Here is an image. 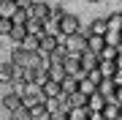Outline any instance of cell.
<instances>
[{
	"label": "cell",
	"instance_id": "obj_33",
	"mask_svg": "<svg viewBox=\"0 0 122 120\" xmlns=\"http://www.w3.org/2000/svg\"><path fill=\"white\" fill-rule=\"evenodd\" d=\"M119 52H122V46H119Z\"/></svg>",
	"mask_w": 122,
	"mask_h": 120
},
{
	"label": "cell",
	"instance_id": "obj_11",
	"mask_svg": "<svg viewBox=\"0 0 122 120\" xmlns=\"http://www.w3.org/2000/svg\"><path fill=\"white\" fill-rule=\"evenodd\" d=\"M46 79H52V82H57V85L65 79V68H62V63H57V60L49 63V68H46Z\"/></svg>",
	"mask_w": 122,
	"mask_h": 120
},
{
	"label": "cell",
	"instance_id": "obj_32",
	"mask_svg": "<svg viewBox=\"0 0 122 120\" xmlns=\"http://www.w3.org/2000/svg\"><path fill=\"white\" fill-rule=\"evenodd\" d=\"M87 3H100V0H87Z\"/></svg>",
	"mask_w": 122,
	"mask_h": 120
},
{
	"label": "cell",
	"instance_id": "obj_16",
	"mask_svg": "<svg viewBox=\"0 0 122 120\" xmlns=\"http://www.w3.org/2000/svg\"><path fill=\"white\" fill-rule=\"evenodd\" d=\"M98 93L106 98V101H111L114 98V93H117V82L114 79H100V85H98Z\"/></svg>",
	"mask_w": 122,
	"mask_h": 120
},
{
	"label": "cell",
	"instance_id": "obj_26",
	"mask_svg": "<svg viewBox=\"0 0 122 120\" xmlns=\"http://www.w3.org/2000/svg\"><path fill=\"white\" fill-rule=\"evenodd\" d=\"M84 76H87V79H90L92 85H95V87H98V85H100V79H103V76H100V71H98V68H95V71H90V74H84Z\"/></svg>",
	"mask_w": 122,
	"mask_h": 120
},
{
	"label": "cell",
	"instance_id": "obj_18",
	"mask_svg": "<svg viewBox=\"0 0 122 120\" xmlns=\"http://www.w3.org/2000/svg\"><path fill=\"white\" fill-rule=\"evenodd\" d=\"M14 76H16V68L11 63H0V85H11Z\"/></svg>",
	"mask_w": 122,
	"mask_h": 120
},
{
	"label": "cell",
	"instance_id": "obj_19",
	"mask_svg": "<svg viewBox=\"0 0 122 120\" xmlns=\"http://www.w3.org/2000/svg\"><path fill=\"white\" fill-rule=\"evenodd\" d=\"M60 87H62V96L71 98L73 93H79V79H73V76H65V79L60 82Z\"/></svg>",
	"mask_w": 122,
	"mask_h": 120
},
{
	"label": "cell",
	"instance_id": "obj_4",
	"mask_svg": "<svg viewBox=\"0 0 122 120\" xmlns=\"http://www.w3.org/2000/svg\"><path fill=\"white\" fill-rule=\"evenodd\" d=\"M62 68H65V76H73V79H81V76H84L81 63H79V55H65Z\"/></svg>",
	"mask_w": 122,
	"mask_h": 120
},
{
	"label": "cell",
	"instance_id": "obj_28",
	"mask_svg": "<svg viewBox=\"0 0 122 120\" xmlns=\"http://www.w3.org/2000/svg\"><path fill=\"white\" fill-rule=\"evenodd\" d=\"M33 3H35V0H16V6H19V8H25V11H27V8H30V6H33Z\"/></svg>",
	"mask_w": 122,
	"mask_h": 120
},
{
	"label": "cell",
	"instance_id": "obj_17",
	"mask_svg": "<svg viewBox=\"0 0 122 120\" xmlns=\"http://www.w3.org/2000/svg\"><path fill=\"white\" fill-rule=\"evenodd\" d=\"M16 11H19L16 0H0V19H14Z\"/></svg>",
	"mask_w": 122,
	"mask_h": 120
},
{
	"label": "cell",
	"instance_id": "obj_14",
	"mask_svg": "<svg viewBox=\"0 0 122 120\" xmlns=\"http://www.w3.org/2000/svg\"><path fill=\"white\" fill-rule=\"evenodd\" d=\"M103 49H106V38L103 36H87V52H92V55L100 57Z\"/></svg>",
	"mask_w": 122,
	"mask_h": 120
},
{
	"label": "cell",
	"instance_id": "obj_9",
	"mask_svg": "<svg viewBox=\"0 0 122 120\" xmlns=\"http://www.w3.org/2000/svg\"><path fill=\"white\" fill-rule=\"evenodd\" d=\"M79 63H81V71H84V74H90V71H95V68H98L100 57H98V55H92V52H87V49H84V52L79 55Z\"/></svg>",
	"mask_w": 122,
	"mask_h": 120
},
{
	"label": "cell",
	"instance_id": "obj_25",
	"mask_svg": "<svg viewBox=\"0 0 122 120\" xmlns=\"http://www.w3.org/2000/svg\"><path fill=\"white\" fill-rule=\"evenodd\" d=\"M27 19H30V17H27V11H25V8H19L16 14H14V19H11V22H14V25H25Z\"/></svg>",
	"mask_w": 122,
	"mask_h": 120
},
{
	"label": "cell",
	"instance_id": "obj_31",
	"mask_svg": "<svg viewBox=\"0 0 122 120\" xmlns=\"http://www.w3.org/2000/svg\"><path fill=\"white\" fill-rule=\"evenodd\" d=\"M114 63H117V68H119V71H122V52L117 55V60H114Z\"/></svg>",
	"mask_w": 122,
	"mask_h": 120
},
{
	"label": "cell",
	"instance_id": "obj_27",
	"mask_svg": "<svg viewBox=\"0 0 122 120\" xmlns=\"http://www.w3.org/2000/svg\"><path fill=\"white\" fill-rule=\"evenodd\" d=\"M11 30V19H0V36H8Z\"/></svg>",
	"mask_w": 122,
	"mask_h": 120
},
{
	"label": "cell",
	"instance_id": "obj_3",
	"mask_svg": "<svg viewBox=\"0 0 122 120\" xmlns=\"http://www.w3.org/2000/svg\"><path fill=\"white\" fill-rule=\"evenodd\" d=\"M49 11H52V3H49V0H35L30 8H27V17H30V19H38V22H44V19L49 17Z\"/></svg>",
	"mask_w": 122,
	"mask_h": 120
},
{
	"label": "cell",
	"instance_id": "obj_8",
	"mask_svg": "<svg viewBox=\"0 0 122 120\" xmlns=\"http://www.w3.org/2000/svg\"><path fill=\"white\" fill-rule=\"evenodd\" d=\"M38 93L44 96V101H46V98H60V96H62V87H60L57 82H52V79H44L41 87H38Z\"/></svg>",
	"mask_w": 122,
	"mask_h": 120
},
{
	"label": "cell",
	"instance_id": "obj_15",
	"mask_svg": "<svg viewBox=\"0 0 122 120\" xmlns=\"http://www.w3.org/2000/svg\"><path fill=\"white\" fill-rule=\"evenodd\" d=\"M98 71H100L103 79H114L119 68H117V63H114V60H100V63H98Z\"/></svg>",
	"mask_w": 122,
	"mask_h": 120
},
{
	"label": "cell",
	"instance_id": "obj_12",
	"mask_svg": "<svg viewBox=\"0 0 122 120\" xmlns=\"http://www.w3.org/2000/svg\"><path fill=\"white\" fill-rule=\"evenodd\" d=\"M100 115H103V120H119V117H122V107L111 98V101H106V107H103Z\"/></svg>",
	"mask_w": 122,
	"mask_h": 120
},
{
	"label": "cell",
	"instance_id": "obj_30",
	"mask_svg": "<svg viewBox=\"0 0 122 120\" xmlns=\"http://www.w3.org/2000/svg\"><path fill=\"white\" fill-rule=\"evenodd\" d=\"M87 120H103V115H100V112H90Z\"/></svg>",
	"mask_w": 122,
	"mask_h": 120
},
{
	"label": "cell",
	"instance_id": "obj_10",
	"mask_svg": "<svg viewBox=\"0 0 122 120\" xmlns=\"http://www.w3.org/2000/svg\"><path fill=\"white\" fill-rule=\"evenodd\" d=\"M5 38H8L14 46H19V44L27 38V27H25V25H14V22H11V30H8V36H5Z\"/></svg>",
	"mask_w": 122,
	"mask_h": 120
},
{
	"label": "cell",
	"instance_id": "obj_29",
	"mask_svg": "<svg viewBox=\"0 0 122 120\" xmlns=\"http://www.w3.org/2000/svg\"><path fill=\"white\" fill-rule=\"evenodd\" d=\"M114 101L122 107V85H117V93H114Z\"/></svg>",
	"mask_w": 122,
	"mask_h": 120
},
{
	"label": "cell",
	"instance_id": "obj_21",
	"mask_svg": "<svg viewBox=\"0 0 122 120\" xmlns=\"http://www.w3.org/2000/svg\"><path fill=\"white\" fill-rule=\"evenodd\" d=\"M38 44H41V38H38V36H27L19 46H22L25 52H33V55H35V52H38Z\"/></svg>",
	"mask_w": 122,
	"mask_h": 120
},
{
	"label": "cell",
	"instance_id": "obj_5",
	"mask_svg": "<svg viewBox=\"0 0 122 120\" xmlns=\"http://www.w3.org/2000/svg\"><path fill=\"white\" fill-rule=\"evenodd\" d=\"M0 107L8 112V115H14V112L22 109V98H19L16 93H11V90H5V93L0 96Z\"/></svg>",
	"mask_w": 122,
	"mask_h": 120
},
{
	"label": "cell",
	"instance_id": "obj_20",
	"mask_svg": "<svg viewBox=\"0 0 122 120\" xmlns=\"http://www.w3.org/2000/svg\"><path fill=\"white\" fill-rule=\"evenodd\" d=\"M106 25H109V33H122V14L111 11L109 17H106Z\"/></svg>",
	"mask_w": 122,
	"mask_h": 120
},
{
	"label": "cell",
	"instance_id": "obj_2",
	"mask_svg": "<svg viewBox=\"0 0 122 120\" xmlns=\"http://www.w3.org/2000/svg\"><path fill=\"white\" fill-rule=\"evenodd\" d=\"M60 38V46L65 49V55H81L84 49H87V33H76V36H68V38H62V36H57Z\"/></svg>",
	"mask_w": 122,
	"mask_h": 120
},
{
	"label": "cell",
	"instance_id": "obj_22",
	"mask_svg": "<svg viewBox=\"0 0 122 120\" xmlns=\"http://www.w3.org/2000/svg\"><path fill=\"white\" fill-rule=\"evenodd\" d=\"M87 107H68V120H87Z\"/></svg>",
	"mask_w": 122,
	"mask_h": 120
},
{
	"label": "cell",
	"instance_id": "obj_7",
	"mask_svg": "<svg viewBox=\"0 0 122 120\" xmlns=\"http://www.w3.org/2000/svg\"><path fill=\"white\" fill-rule=\"evenodd\" d=\"M87 36H106L109 33V25H106V17H95V19H90L87 22Z\"/></svg>",
	"mask_w": 122,
	"mask_h": 120
},
{
	"label": "cell",
	"instance_id": "obj_1",
	"mask_svg": "<svg viewBox=\"0 0 122 120\" xmlns=\"http://www.w3.org/2000/svg\"><path fill=\"white\" fill-rule=\"evenodd\" d=\"M81 30H84V25H81V19H79L76 14L65 11V14L60 17V25H57V36L68 38V36H76V33H81Z\"/></svg>",
	"mask_w": 122,
	"mask_h": 120
},
{
	"label": "cell",
	"instance_id": "obj_24",
	"mask_svg": "<svg viewBox=\"0 0 122 120\" xmlns=\"http://www.w3.org/2000/svg\"><path fill=\"white\" fill-rule=\"evenodd\" d=\"M117 55H119L117 46H109V44H106V49L100 52V60H117Z\"/></svg>",
	"mask_w": 122,
	"mask_h": 120
},
{
	"label": "cell",
	"instance_id": "obj_34",
	"mask_svg": "<svg viewBox=\"0 0 122 120\" xmlns=\"http://www.w3.org/2000/svg\"><path fill=\"white\" fill-rule=\"evenodd\" d=\"M119 14H122V8H119Z\"/></svg>",
	"mask_w": 122,
	"mask_h": 120
},
{
	"label": "cell",
	"instance_id": "obj_13",
	"mask_svg": "<svg viewBox=\"0 0 122 120\" xmlns=\"http://www.w3.org/2000/svg\"><path fill=\"white\" fill-rule=\"evenodd\" d=\"M84 107H87V112H103V107H106V98L98 93H92V96H87V104H84Z\"/></svg>",
	"mask_w": 122,
	"mask_h": 120
},
{
	"label": "cell",
	"instance_id": "obj_23",
	"mask_svg": "<svg viewBox=\"0 0 122 120\" xmlns=\"http://www.w3.org/2000/svg\"><path fill=\"white\" fill-rule=\"evenodd\" d=\"M95 90H98V87H95V85L87 79V76H81V79H79V93H81L84 98H87V96H92Z\"/></svg>",
	"mask_w": 122,
	"mask_h": 120
},
{
	"label": "cell",
	"instance_id": "obj_6",
	"mask_svg": "<svg viewBox=\"0 0 122 120\" xmlns=\"http://www.w3.org/2000/svg\"><path fill=\"white\" fill-rule=\"evenodd\" d=\"M57 49H60V38H57V36H49V33H46V36H41L38 55H49V57H52Z\"/></svg>",
	"mask_w": 122,
	"mask_h": 120
}]
</instances>
